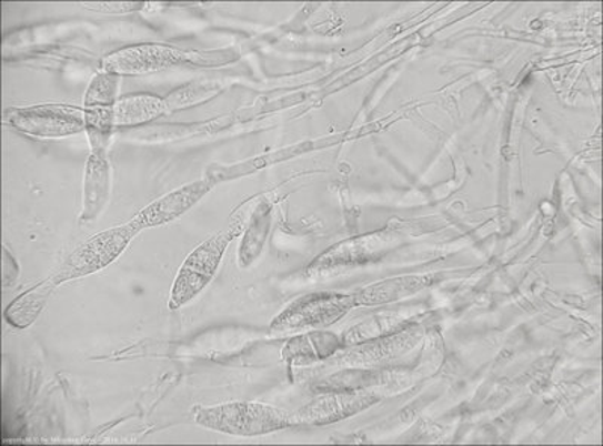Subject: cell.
Returning a JSON list of instances; mask_svg holds the SVG:
<instances>
[{"label":"cell","instance_id":"obj_14","mask_svg":"<svg viewBox=\"0 0 603 446\" xmlns=\"http://www.w3.org/2000/svg\"><path fill=\"white\" fill-rule=\"evenodd\" d=\"M218 92V83H189V85L180 88V90H177L172 92L171 95H168V99H164L167 112L174 111V109L193 107V104H200L202 101L212 99V97L217 95Z\"/></svg>","mask_w":603,"mask_h":446},{"label":"cell","instance_id":"obj_11","mask_svg":"<svg viewBox=\"0 0 603 446\" xmlns=\"http://www.w3.org/2000/svg\"><path fill=\"white\" fill-rule=\"evenodd\" d=\"M362 407V399L356 395L336 394L311 403L301 412V418L311 424H329L355 414Z\"/></svg>","mask_w":603,"mask_h":446},{"label":"cell","instance_id":"obj_2","mask_svg":"<svg viewBox=\"0 0 603 446\" xmlns=\"http://www.w3.org/2000/svg\"><path fill=\"white\" fill-rule=\"evenodd\" d=\"M238 233V226L219 231L218 234L207 239L189 254L183 266L180 267L174 285H172L170 297L172 311L183 308L212 282L219 266H221L227 247L230 246Z\"/></svg>","mask_w":603,"mask_h":446},{"label":"cell","instance_id":"obj_3","mask_svg":"<svg viewBox=\"0 0 603 446\" xmlns=\"http://www.w3.org/2000/svg\"><path fill=\"white\" fill-rule=\"evenodd\" d=\"M138 233L137 226L129 222L125 225L92 235L66 260L57 275L53 276L54 280L58 281V284H64L67 281L103 271L125 251Z\"/></svg>","mask_w":603,"mask_h":446},{"label":"cell","instance_id":"obj_1","mask_svg":"<svg viewBox=\"0 0 603 446\" xmlns=\"http://www.w3.org/2000/svg\"><path fill=\"white\" fill-rule=\"evenodd\" d=\"M195 423L233 436H260L297 424L294 416L260 403L234 402L198 407Z\"/></svg>","mask_w":603,"mask_h":446},{"label":"cell","instance_id":"obj_7","mask_svg":"<svg viewBox=\"0 0 603 446\" xmlns=\"http://www.w3.org/2000/svg\"><path fill=\"white\" fill-rule=\"evenodd\" d=\"M348 308V298L332 296V294H318V296H310L294 303L290 310H287L273 322V327H280V330L291 327L293 330V327L331 324L340 318Z\"/></svg>","mask_w":603,"mask_h":446},{"label":"cell","instance_id":"obj_13","mask_svg":"<svg viewBox=\"0 0 603 446\" xmlns=\"http://www.w3.org/2000/svg\"><path fill=\"white\" fill-rule=\"evenodd\" d=\"M120 75L108 73L96 74L86 94L87 108H108L115 104L118 90H120Z\"/></svg>","mask_w":603,"mask_h":446},{"label":"cell","instance_id":"obj_12","mask_svg":"<svg viewBox=\"0 0 603 446\" xmlns=\"http://www.w3.org/2000/svg\"><path fill=\"white\" fill-rule=\"evenodd\" d=\"M113 129L111 107L87 108L86 132L90 139L91 154L108 158Z\"/></svg>","mask_w":603,"mask_h":446},{"label":"cell","instance_id":"obj_5","mask_svg":"<svg viewBox=\"0 0 603 446\" xmlns=\"http://www.w3.org/2000/svg\"><path fill=\"white\" fill-rule=\"evenodd\" d=\"M185 53L163 44H142L118 50L103 59V70L117 75H141L184 64Z\"/></svg>","mask_w":603,"mask_h":446},{"label":"cell","instance_id":"obj_4","mask_svg":"<svg viewBox=\"0 0 603 446\" xmlns=\"http://www.w3.org/2000/svg\"><path fill=\"white\" fill-rule=\"evenodd\" d=\"M6 123L27 136L67 138L86 130V111L61 104L11 109L6 112Z\"/></svg>","mask_w":603,"mask_h":446},{"label":"cell","instance_id":"obj_6","mask_svg":"<svg viewBox=\"0 0 603 446\" xmlns=\"http://www.w3.org/2000/svg\"><path fill=\"white\" fill-rule=\"evenodd\" d=\"M214 183L217 181L210 176V179L195 181V183L175 189V191L159 197L149 207L141 210L130 223L141 231L175 221V219L183 216L193 205L198 204L207 193L212 191Z\"/></svg>","mask_w":603,"mask_h":446},{"label":"cell","instance_id":"obj_8","mask_svg":"<svg viewBox=\"0 0 603 446\" xmlns=\"http://www.w3.org/2000/svg\"><path fill=\"white\" fill-rule=\"evenodd\" d=\"M111 193V165L108 158L91 154L83 180V207L80 223H88L99 217L109 201Z\"/></svg>","mask_w":603,"mask_h":446},{"label":"cell","instance_id":"obj_10","mask_svg":"<svg viewBox=\"0 0 603 446\" xmlns=\"http://www.w3.org/2000/svg\"><path fill=\"white\" fill-rule=\"evenodd\" d=\"M58 285V281L50 277V280L41 282L38 287L28 290L22 296L17 297L6 311L8 322L12 326L19 327V330L31 326L38 315L41 314V311L44 310L46 303H48Z\"/></svg>","mask_w":603,"mask_h":446},{"label":"cell","instance_id":"obj_15","mask_svg":"<svg viewBox=\"0 0 603 446\" xmlns=\"http://www.w3.org/2000/svg\"><path fill=\"white\" fill-rule=\"evenodd\" d=\"M268 221L265 213L260 212L252 221L247 233H244L242 246H240L239 260L242 266H248L255 256L259 255L263 246L265 234H268Z\"/></svg>","mask_w":603,"mask_h":446},{"label":"cell","instance_id":"obj_9","mask_svg":"<svg viewBox=\"0 0 603 446\" xmlns=\"http://www.w3.org/2000/svg\"><path fill=\"white\" fill-rule=\"evenodd\" d=\"M167 112L163 99L150 94L121 97L111 107L113 128H138Z\"/></svg>","mask_w":603,"mask_h":446}]
</instances>
